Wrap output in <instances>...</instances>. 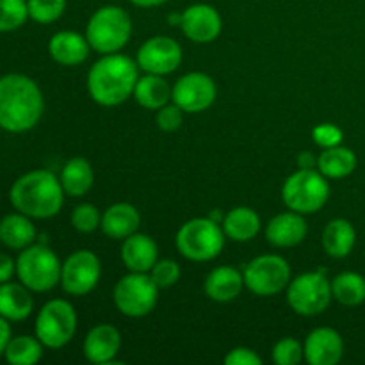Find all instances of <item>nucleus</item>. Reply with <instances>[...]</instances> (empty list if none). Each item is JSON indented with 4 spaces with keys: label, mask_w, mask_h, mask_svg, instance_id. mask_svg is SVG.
Listing matches in <instances>:
<instances>
[{
    "label": "nucleus",
    "mask_w": 365,
    "mask_h": 365,
    "mask_svg": "<svg viewBox=\"0 0 365 365\" xmlns=\"http://www.w3.org/2000/svg\"><path fill=\"white\" fill-rule=\"evenodd\" d=\"M45 102L31 77L9 73L0 77V128L13 134L27 132L41 120Z\"/></svg>",
    "instance_id": "obj_1"
},
{
    "label": "nucleus",
    "mask_w": 365,
    "mask_h": 365,
    "mask_svg": "<svg viewBox=\"0 0 365 365\" xmlns=\"http://www.w3.org/2000/svg\"><path fill=\"white\" fill-rule=\"evenodd\" d=\"M139 78L138 61L121 53H106L88 73V91L98 106L114 107L134 95Z\"/></svg>",
    "instance_id": "obj_2"
},
{
    "label": "nucleus",
    "mask_w": 365,
    "mask_h": 365,
    "mask_svg": "<svg viewBox=\"0 0 365 365\" xmlns=\"http://www.w3.org/2000/svg\"><path fill=\"white\" fill-rule=\"evenodd\" d=\"M9 200L18 212L34 220H46L59 214L64 202L61 178L48 170H34L21 175L13 184Z\"/></svg>",
    "instance_id": "obj_3"
},
{
    "label": "nucleus",
    "mask_w": 365,
    "mask_h": 365,
    "mask_svg": "<svg viewBox=\"0 0 365 365\" xmlns=\"http://www.w3.org/2000/svg\"><path fill=\"white\" fill-rule=\"evenodd\" d=\"M225 232L220 223L210 217L189 220L177 232V250L192 262H209L216 259L225 246Z\"/></svg>",
    "instance_id": "obj_4"
},
{
    "label": "nucleus",
    "mask_w": 365,
    "mask_h": 365,
    "mask_svg": "<svg viewBox=\"0 0 365 365\" xmlns=\"http://www.w3.org/2000/svg\"><path fill=\"white\" fill-rule=\"evenodd\" d=\"M132 34V20L125 9L118 6L100 7L89 18L86 38L93 50L100 53H116L128 43Z\"/></svg>",
    "instance_id": "obj_5"
},
{
    "label": "nucleus",
    "mask_w": 365,
    "mask_h": 365,
    "mask_svg": "<svg viewBox=\"0 0 365 365\" xmlns=\"http://www.w3.org/2000/svg\"><path fill=\"white\" fill-rule=\"evenodd\" d=\"M61 269L63 264L45 242L27 246L16 259L18 278L32 292H46L56 287L61 282Z\"/></svg>",
    "instance_id": "obj_6"
},
{
    "label": "nucleus",
    "mask_w": 365,
    "mask_h": 365,
    "mask_svg": "<svg viewBox=\"0 0 365 365\" xmlns=\"http://www.w3.org/2000/svg\"><path fill=\"white\" fill-rule=\"evenodd\" d=\"M330 198V185L321 171L298 170L285 180L282 200L291 210L299 214H314L324 207Z\"/></svg>",
    "instance_id": "obj_7"
},
{
    "label": "nucleus",
    "mask_w": 365,
    "mask_h": 365,
    "mask_svg": "<svg viewBox=\"0 0 365 365\" xmlns=\"http://www.w3.org/2000/svg\"><path fill=\"white\" fill-rule=\"evenodd\" d=\"M331 284L327 278V269L303 273L287 285V302L299 316H317L330 307Z\"/></svg>",
    "instance_id": "obj_8"
},
{
    "label": "nucleus",
    "mask_w": 365,
    "mask_h": 365,
    "mask_svg": "<svg viewBox=\"0 0 365 365\" xmlns=\"http://www.w3.org/2000/svg\"><path fill=\"white\" fill-rule=\"evenodd\" d=\"M77 331V312L66 299H50L36 319V337L45 348L59 349L73 339Z\"/></svg>",
    "instance_id": "obj_9"
},
{
    "label": "nucleus",
    "mask_w": 365,
    "mask_h": 365,
    "mask_svg": "<svg viewBox=\"0 0 365 365\" xmlns=\"http://www.w3.org/2000/svg\"><path fill=\"white\" fill-rule=\"evenodd\" d=\"M114 305L127 317H145L159 302V287L146 273H134L120 278L114 287Z\"/></svg>",
    "instance_id": "obj_10"
},
{
    "label": "nucleus",
    "mask_w": 365,
    "mask_h": 365,
    "mask_svg": "<svg viewBox=\"0 0 365 365\" xmlns=\"http://www.w3.org/2000/svg\"><path fill=\"white\" fill-rule=\"evenodd\" d=\"M245 285L257 296H274L291 284V266L280 255H260L246 264Z\"/></svg>",
    "instance_id": "obj_11"
},
{
    "label": "nucleus",
    "mask_w": 365,
    "mask_h": 365,
    "mask_svg": "<svg viewBox=\"0 0 365 365\" xmlns=\"http://www.w3.org/2000/svg\"><path fill=\"white\" fill-rule=\"evenodd\" d=\"M102 274L98 257L89 250L71 253L61 269V285L71 296H86L96 287Z\"/></svg>",
    "instance_id": "obj_12"
},
{
    "label": "nucleus",
    "mask_w": 365,
    "mask_h": 365,
    "mask_svg": "<svg viewBox=\"0 0 365 365\" xmlns=\"http://www.w3.org/2000/svg\"><path fill=\"white\" fill-rule=\"evenodd\" d=\"M217 96L216 82L202 71H191L178 78L173 86L171 98L184 113H203L214 103Z\"/></svg>",
    "instance_id": "obj_13"
},
{
    "label": "nucleus",
    "mask_w": 365,
    "mask_h": 365,
    "mask_svg": "<svg viewBox=\"0 0 365 365\" xmlns=\"http://www.w3.org/2000/svg\"><path fill=\"white\" fill-rule=\"evenodd\" d=\"M138 64L143 71L153 75L173 73L182 64V48L168 36H155L141 45L138 52Z\"/></svg>",
    "instance_id": "obj_14"
},
{
    "label": "nucleus",
    "mask_w": 365,
    "mask_h": 365,
    "mask_svg": "<svg viewBox=\"0 0 365 365\" xmlns=\"http://www.w3.org/2000/svg\"><path fill=\"white\" fill-rule=\"evenodd\" d=\"M180 29L195 43H210L221 34L223 21L216 7L209 4H192L182 13Z\"/></svg>",
    "instance_id": "obj_15"
},
{
    "label": "nucleus",
    "mask_w": 365,
    "mask_h": 365,
    "mask_svg": "<svg viewBox=\"0 0 365 365\" xmlns=\"http://www.w3.org/2000/svg\"><path fill=\"white\" fill-rule=\"evenodd\" d=\"M305 360L310 365H335L344 355V341L334 328H316L307 337Z\"/></svg>",
    "instance_id": "obj_16"
},
{
    "label": "nucleus",
    "mask_w": 365,
    "mask_h": 365,
    "mask_svg": "<svg viewBox=\"0 0 365 365\" xmlns=\"http://www.w3.org/2000/svg\"><path fill=\"white\" fill-rule=\"evenodd\" d=\"M307 221L303 214L289 210L274 216L266 228V239L277 248H292L307 237Z\"/></svg>",
    "instance_id": "obj_17"
},
{
    "label": "nucleus",
    "mask_w": 365,
    "mask_h": 365,
    "mask_svg": "<svg viewBox=\"0 0 365 365\" xmlns=\"http://www.w3.org/2000/svg\"><path fill=\"white\" fill-rule=\"evenodd\" d=\"M121 348V335L113 324H96L84 341V356L91 364H116L114 356Z\"/></svg>",
    "instance_id": "obj_18"
},
{
    "label": "nucleus",
    "mask_w": 365,
    "mask_h": 365,
    "mask_svg": "<svg viewBox=\"0 0 365 365\" xmlns=\"http://www.w3.org/2000/svg\"><path fill=\"white\" fill-rule=\"evenodd\" d=\"M88 38L75 31H61L53 34L48 41V53L56 63L63 66H78L89 56Z\"/></svg>",
    "instance_id": "obj_19"
},
{
    "label": "nucleus",
    "mask_w": 365,
    "mask_h": 365,
    "mask_svg": "<svg viewBox=\"0 0 365 365\" xmlns=\"http://www.w3.org/2000/svg\"><path fill=\"white\" fill-rule=\"evenodd\" d=\"M157 250L155 241L146 234H132L123 239L121 245V260L125 267L134 273H148L157 262Z\"/></svg>",
    "instance_id": "obj_20"
},
{
    "label": "nucleus",
    "mask_w": 365,
    "mask_h": 365,
    "mask_svg": "<svg viewBox=\"0 0 365 365\" xmlns=\"http://www.w3.org/2000/svg\"><path fill=\"white\" fill-rule=\"evenodd\" d=\"M245 287V274L232 266L216 267L207 277L205 294L217 303H228L237 298Z\"/></svg>",
    "instance_id": "obj_21"
},
{
    "label": "nucleus",
    "mask_w": 365,
    "mask_h": 365,
    "mask_svg": "<svg viewBox=\"0 0 365 365\" xmlns=\"http://www.w3.org/2000/svg\"><path fill=\"white\" fill-rule=\"evenodd\" d=\"M141 223L138 209L130 203H114L103 212L102 216V228L103 234L110 239L123 241L128 235L135 234Z\"/></svg>",
    "instance_id": "obj_22"
},
{
    "label": "nucleus",
    "mask_w": 365,
    "mask_h": 365,
    "mask_svg": "<svg viewBox=\"0 0 365 365\" xmlns=\"http://www.w3.org/2000/svg\"><path fill=\"white\" fill-rule=\"evenodd\" d=\"M34 310V298L31 289L24 284L6 282L0 284V316L7 321H24Z\"/></svg>",
    "instance_id": "obj_23"
},
{
    "label": "nucleus",
    "mask_w": 365,
    "mask_h": 365,
    "mask_svg": "<svg viewBox=\"0 0 365 365\" xmlns=\"http://www.w3.org/2000/svg\"><path fill=\"white\" fill-rule=\"evenodd\" d=\"M323 248L334 259H344L351 253L356 242V232L348 220H331L323 232Z\"/></svg>",
    "instance_id": "obj_24"
},
{
    "label": "nucleus",
    "mask_w": 365,
    "mask_h": 365,
    "mask_svg": "<svg viewBox=\"0 0 365 365\" xmlns=\"http://www.w3.org/2000/svg\"><path fill=\"white\" fill-rule=\"evenodd\" d=\"M173 88L164 81L163 75L146 73L145 77L138 78L134 88V98L141 107L148 110H159L166 103H170Z\"/></svg>",
    "instance_id": "obj_25"
},
{
    "label": "nucleus",
    "mask_w": 365,
    "mask_h": 365,
    "mask_svg": "<svg viewBox=\"0 0 365 365\" xmlns=\"http://www.w3.org/2000/svg\"><path fill=\"white\" fill-rule=\"evenodd\" d=\"M0 241L11 250H25L34 245L36 227L25 214H9L0 221Z\"/></svg>",
    "instance_id": "obj_26"
},
{
    "label": "nucleus",
    "mask_w": 365,
    "mask_h": 365,
    "mask_svg": "<svg viewBox=\"0 0 365 365\" xmlns=\"http://www.w3.org/2000/svg\"><path fill=\"white\" fill-rule=\"evenodd\" d=\"M260 230V217L250 207H235L225 214L223 232L235 242L252 241Z\"/></svg>",
    "instance_id": "obj_27"
},
{
    "label": "nucleus",
    "mask_w": 365,
    "mask_h": 365,
    "mask_svg": "<svg viewBox=\"0 0 365 365\" xmlns=\"http://www.w3.org/2000/svg\"><path fill=\"white\" fill-rule=\"evenodd\" d=\"M93 182H95V171L89 160L82 157L70 159L61 171V184H63L64 192L75 198L84 196L93 187Z\"/></svg>",
    "instance_id": "obj_28"
},
{
    "label": "nucleus",
    "mask_w": 365,
    "mask_h": 365,
    "mask_svg": "<svg viewBox=\"0 0 365 365\" xmlns=\"http://www.w3.org/2000/svg\"><path fill=\"white\" fill-rule=\"evenodd\" d=\"M356 155L353 150L339 145L327 148L317 157V170L327 178H346L355 171Z\"/></svg>",
    "instance_id": "obj_29"
},
{
    "label": "nucleus",
    "mask_w": 365,
    "mask_h": 365,
    "mask_svg": "<svg viewBox=\"0 0 365 365\" xmlns=\"http://www.w3.org/2000/svg\"><path fill=\"white\" fill-rule=\"evenodd\" d=\"M331 294L344 307L362 305L365 302V278L353 271L337 274L331 282Z\"/></svg>",
    "instance_id": "obj_30"
},
{
    "label": "nucleus",
    "mask_w": 365,
    "mask_h": 365,
    "mask_svg": "<svg viewBox=\"0 0 365 365\" xmlns=\"http://www.w3.org/2000/svg\"><path fill=\"white\" fill-rule=\"evenodd\" d=\"M4 355L11 365H34L41 360L43 344L38 337H29V335L11 337Z\"/></svg>",
    "instance_id": "obj_31"
},
{
    "label": "nucleus",
    "mask_w": 365,
    "mask_h": 365,
    "mask_svg": "<svg viewBox=\"0 0 365 365\" xmlns=\"http://www.w3.org/2000/svg\"><path fill=\"white\" fill-rule=\"evenodd\" d=\"M27 18V0H0V32L16 31Z\"/></svg>",
    "instance_id": "obj_32"
},
{
    "label": "nucleus",
    "mask_w": 365,
    "mask_h": 365,
    "mask_svg": "<svg viewBox=\"0 0 365 365\" xmlns=\"http://www.w3.org/2000/svg\"><path fill=\"white\" fill-rule=\"evenodd\" d=\"M27 7L29 18H32L36 24L48 25L63 16L66 0H27Z\"/></svg>",
    "instance_id": "obj_33"
},
{
    "label": "nucleus",
    "mask_w": 365,
    "mask_h": 365,
    "mask_svg": "<svg viewBox=\"0 0 365 365\" xmlns=\"http://www.w3.org/2000/svg\"><path fill=\"white\" fill-rule=\"evenodd\" d=\"M71 225L81 234H91L102 225V216L93 203H82V205L75 207L73 214H71Z\"/></svg>",
    "instance_id": "obj_34"
},
{
    "label": "nucleus",
    "mask_w": 365,
    "mask_h": 365,
    "mask_svg": "<svg viewBox=\"0 0 365 365\" xmlns=\"http://www.w3.org/2000/svg\"><path fill=\"white\" fill-rule=\"evenodd\" d=\"M305 356V349L299 341L292 337L280 339L273 348V362L278 365H296Z\"/></svg>",
    "instance_id": "obj_35"
},
{
    "label": "nucleus",
    "mask_w": 365,
    "mask_h": 365,
    "mask_svg": "<svg viewBox=\"0 0 365 365\" xmlns=\"http://www.w3.org/2000/svg\"><path fill=\"white\" fill-rule=\"evenodd\" d=\"M180 274L182 269L180 266H178V262L170 259L157 260L155 266L150 269V277H152V280L155 282L159 289L173 287V285L180 280Z\"/></svg>",
    "instance_id": "obj_36"
},
{
    "label": "nucleus",
    "mask_w": 365,
    "mask_h": 365,
    "mask_svg": "<svg viewBox=\"0 0 365 365\" xmlns=\"http://www.w3.org/2000/svg\"><path fill=\"white\" fill-rule=\"evenodd\" d=\"M312 139L319 148H334V146L342 145V139H344V132L337 127V125L331 123H321L317 127H314L312 130Z\"/></svg>",
    "instance_id": "obj_37"
},
{
    "label": "nucleus",
    "mask_w": 365,
    "mask_h": 365,
    "mask_svg": "<svg viewBox=\"0 0 365 365\" xmlns=\"http://www.w3.org/2000/svg\"><path fill=\"white\" fill-rule=\"evenodd\" d=\"M182 121H184V110L177 106V103H166L160 107L157 113V125L160 130L164 132H175L180 128Z\"/></svg>",
    "instance_id": "obj_38"
},
{
    "label": "nucleus",
    "mask_w": 365,
    "mask_h": 365,
    "mask_svg": "<svg viewBox=\"0 0 365 365\" xmlns=\"http://www.w3.org/2000/svg\"><path fill=\"white\" fill-rule=\"evenodd\" d=\"M264 360L250 348H235L225 356L227 365H262Z\"/></svg>",
    "instance_id": "obj_39"
},
{
    "label": "nucleus",
    "mask_w": 365,
    "mask_h": 365,
    "mask_svg": "<svg viewBox=\"0 0 365 365\" xmlns=\"http://www.w3.org/2000/svg\"><path fill=\"white\" fill-rule=\"evenodd\" d=\"M16 271V262L6 253H0V284H6Z\"/></svg>",
    "instance_id": "obj_40"
},
{
    "label": "nucleus",
    "mask_w": 365,
    "mask_h": 365,
    "mask_svg": "<svg viewBox=\"0 0 365 365\" xmlns=\"http://www.w3.org/2000/svg\"><path fill=\"white\" fill-rule=\"evenodd\" d=\"M11 341V327H9V321L6 317L0 316V355L6 353L7 344Z\"/></svg>",
    "instance_id": "obj_41"
},
{
    "label": "nucleus",
    "mask_w": 365,
    "mask_h": 365,
    "mask_svg": "<svg viewBox=\"0 0 365 365\" xmlns=\"http://www.w3.org/2000/svg\"><path fill=\"white\" fill-rule=\"evenodd\" d=\"M298 164H299V166H302V168H305V170H312L314 164H317V160L314 159L312 153L303 152L302 155L298 157Z\"/></svg>",
    "instance_id": "obj_42"
},
{
    "label": "nucleus",
    "mask_w": 365,
    "mask_h": 365,
    "mask_svg": "<svg viewBox=\"0 0 365 365\" xmlns=\"http://www.w3.org/2000/svg\"><path fill=\"white\" fill-rule=\"evenodd\" d=\"M128 2H132L134 6H138V7H157V6H163V4H166L168 0H128Z\"/></svg>",
    "instance_id": "obj_43"
},
{
    "label": "nucleus",
    "mask_w": 365,
    "mask_h": 365,
    "mask_svg": "<svg viewBox=\"0 0 365 365\" xmlns=\"http://www.w3.org/2000/svg\"><path fill=\"white\" fill-rule=\"evenodd\" d=\"M210 220H214V221H216V223H223V220H225V214L223 212H221V210L220 209H216V210H214V212H210Z\"/></svg>",
    "instance_id": "obj_44"
},
{
    "label": "nucleus",
    "mask_w": 365,
    "mask_h": 365,
    "mask_svg": "<svg viewBox=\"0 0 365 365\" xmlns=\"http://www.w3.org/2000/svg\"><path fill=\"white\" fill-rule=\"evenodd\" d=\"M0 242H2V241H0Z\"/></svg>",
    "instance_id": "obj_45"
}]
</instances>
